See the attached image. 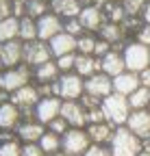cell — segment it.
Here are the masks:
<instances>
[{
    "mask_svg": "<svg viewBox=\"0 0 150 156\" xmlns=\"http://www.w3.org/2000/svg\"><path fill=\"white\" fill-rule=\"evenodd\" d=\"M109 143H111V147H109L111 156H139V152L144 150L141 139L124 126L115 128V132H113Z\"/></svg>",
    "mask_w": 150,
    "mask_h": 156,
    "instance_id": "obj_1",
    "label": "cell"
},
{
    "mask_svg": "<svg viewBox=\"0 0 150 156\" xmlns=\"http://www.w3.org/2000/svg\"><path fill=\"white\" fill-rule=\"evenodd\" d=\"M83 156H111V152L107 150V147H102V145H89V150L83 154Z\"/></svg>",
    "mask_w": 150,
    "mask_h": 156,
    "instance_id": "obj_39",
    "label": "cell"
},
{
    "mask_svg": "<svg viewBox=\"0 0 150 156\" xmlns=\"http://www.w3.org/2000/svg\"><path fill=\"white\" fill-rule=\"evenodd\" d=\"M0 156H22V147L15 141H2L0 143Z\"/></svg>",
    "mask_w": 150,
    "mask_h": 156,
    "instance_id": "obj_34",
    "label": "cell"
},
{
    "mask_svg": "<svg viewBox=\"0 0 150 156\" xmlns=\"http://www.w3.org/2000/svg\"><path fill=\"white\" fill-rule=\"evenodd\" d=\"M74 67H76L79 76H93L100 69V58H96L93 54H79Z\"/></svg>",
    "mask_w": 150,
    "mask_h": 156,
    "instance_id": "obj_20",
    "label": "cell"
},
{
    "mask_svg": "<svg viewBox=\"0 0 150 156\" xmlns=\"http://www.w3.org/2000/svg\"><path fill=\"white\" fill-rule=\"evenodd\" d=\"M63 119L68 122V126L72 128H81L87 124V113L83 108V104H79L76 100H68L61 104V113H59Z\"/></svg>",
    "mask_w": 150,
    "mask_h": 156,
    "instance_id": "obj_10",
    "label": "cell"
},
{
    "mask_svg": "<svg viewBox=\"0 0 150 156\" xmlns=\"http://www.w3.org/2000/svg\"><path fill=\"white\" fill-rule=\"evenodd\" d=\"M137 41L150 48V24H146V26L139 28V33H137Z\"/></svg>",
    "mask_w": 150,
    "mask_h": 156,
    "instance_id": "obj_40",
    "label": "cell"
},
{
    "mask_svg": "<svg viewBox=\"0 0 150 156\" xmlns=\"http://www.w3.org/2000/svg\"><path fill=\"white\" fill-rule=\"evenodd\" d=\"M22 156H46V154L39 147V143H26L22 147Z\"/></svg>",
    "mask_w": 150,
    "mask_h": 156,
    "instance_id": "obj_38",
    "label": "cell"
},
{
    "mask_svg": "<svg viewBox=\"0 0 150 156\" xmlns=\"http://www.w3.org/2000/svg\"><path fill=\"white\" fill-rule=\"evenodd\" d=\"M63 33V24H61V20L59 15H42L39 20H37V37L39 39H46V41H50V39L54 35H59Z\"/></svg>",
    "mask_w": 150,
    "mask_h": 156,
    "instance_id": "obj_13",
    "label": "cell"
},
{
    "mask_svg": "<svg viewBox=\"0 0 150 156\" xmlns=\"http://www.w3.org/2000/svg\"><path fill=\"white\" fill-rule=\"evenodd\" d=\"M104 9H107V17H109V22H120V20H124L126 17V13H124V7H120V5H115V2H107L104 5Z\"/></svg>",
    "mask_w": 150,
    "mask_h": 156,
    "instance_id": "obj_30",
    "label": "cell"
},
{
    "mask_svg": "<svg viewBox=\"0 0 150 156\" xmlns=\"http://www.w3.org/2000/svg\"><path fill=\"white\" fill-rule=\"evenodd\" d=\"M39 147L44 150V154H59L61 150V139H59V134H54V132H44V136L39 139Z\"/></svg>",
    "mask_w": 150,
    "mask_h": 156,
    "instance_id": "obj_27",
    "label": "cell"
},
{
    "mask_svg": "<svg viewBox=\"0 0 150 156\" xmlns=\"http://www.w3.org/2000/svg\"><path fill=\"white\" fill-rule=\"evenodd\" d=\"M141 87V83H139V74H135V72H122L120 76H115L113 78V93H120V95H133L137 89Z\"/></svg>",
    "mask_w": 150,
    "mask_h": 156,
    "instance_id": "obj_12",
    "label": "cell"
},
{
    "mask_svg": "<svg viewBox=\"0 0 150 156\" xmlns=\"http://www.w3.org/2000/svg\"><path fill=\"white\" fill-rule=\"evenodd\" d=\"M0 67H2V63H0Z\"/></svg>",
    "mask_w": 150,
    "mask_h": 156,
    "instance_id": "obj_48",
    "label": "cell"
},
{
    "mask_svg": "<svg viewBox=\"0 0 150 156\" xmlns=\"http://www.w3.org/2000/svg\"><path fill=\"white\" fill-rule=\"evenodd\" d=\"M17 33H20V20H17V17H7V20H0V44L15 41Z\"/></svg>",
    "mask_w": 150,
    "mask_h": 156,
    "instance_id": "obj_24",
    "label": "cell"
},
{
    "mask_svg": "<svg viewBox=\"0 0 150 156\" xmlns=\"http://www.w3.org/2000/svg\"><path fill=\"white\" fill-rule=\"evenodd\" d=\"M61 113V100L54 95L42 98L39 102L35 104V119L39 124H50L52 119H57Z\"/></svg>",
    "mask_w": 150,
    "mask_h": 156,
    "instance_id": "obj_8",
    "label": "cell"
},
{
    "mask_svg": "<svg viewBox=\"0 0 150 156\" xmlns=\"http://www.w3.org/2000/svg\"><path fill=\"white\" fill-rule=\"evenodd\" d=\"M17 37L22 39V41H35L37 39V22H33V17H22L20 20V33Z\"/></svg>",
    "mask_w": 150,
    "mask_h": 156,
    "instance_id": "obj_28",
    "label": "cell"
},
{
    "mask_svg": "<svg viewBox=\"0 0 150 156\" xmlns=\"http://www.w3.org/2000/svg\"><path fill=\"white\" fill-rule=\"evenodd\" d=\"M76 48L81 50V54H93V50H96V39H93L91 35L79 37L76 39Z\"/></svg>",
    "mask_w": 150,
    "mask_h": 156,
    "instance_id": "obj_32",
    "label": "cell"
},
{
    "mask_svg": "<svg viewBox=\"0 0 150 156\" xmlns=\"http://www.w3.org/2000/svg\"><path fill=\"white\" fill-rule=\"evenodd\" d=\"M109 46L111 44H107V41H96V50H93V54H96V56H104V54H109L111 50H109Z\"/></svg>",
    "mask_w": 150,
    "mask_h": 156,
    "instance_id": "obj_42",
    "label": "cell"
},
{
    "mask_svg": "<svg viewBox=\"0 0 150 156\" xmlns=\"http://www.w3.org/2000/svg\"><path fill=\"white\" fill-rule=\"evenodd\" d=\"M100 108H102V115H104V122H109L111 126H118V128L122 124H126L128 115L133 113L128 100H126L124 95H120V93L107 95L104 100L100 102Z\"/></svg>",
    "mask_w": 150,
    "mask_h": 156,
    "instance_id": "obj_2",
    "label": "cell"
},
{
    "mask_svg": "<svg viewBox=\"0 0 150 156\" xmlns=\"http://www.w3.org/2000/svg\"><path fill=\"white\" fill-rule=\"evenodd\" d=\"M79 22L87 30H100V26H102V11L98 7H93V5L91 7H83L81 13H79Z\"/></svg>",
    "mask_w": 150,
    "mask_h": 156,
    "instance_id": "obj_17",
    "label": "cell"
},
{
    "mask_svg": "<svg viewBox=\"0 0 150 156\" xmlns=\"http://www.w3.org/2000/svg\"><path fill=\"white\" fill-rule=\"evenodd\" d=\"M48 48L54 56H65V54H72L74 48H76V37H72L70 33H59V35H54L50 41H48Z\"/></svg>",
    "mask_w": 150,
    "mask_h": 156,
    "instance_id": "obj_14",
    "label": "cell"
},
{
    "mask_svg": "<svg viewBox=\"0 0 150 156\" xmlns=\"http://www.w3.org/2000/svg\"><path fill=\"white\" fill-rule=\"evenodd\" d=\"M100 35H102V41L107 44H120L122 41V28L115 24V22H107L100 26Z\"/></svg>",
    "mask_w": 150,
    "mask_h": 156,
    "instance_id": "obj_26",
    "label": "cell"
},
{
    "mask_svg": "<svg viewBox=\"0 0 150 156\" xmlns=\"http://www.w3.org/2000/svg\"><path fill=\"white\" fill-rule=\"evenodd\" d=\"M139 83H141V87L150 89V67H146L144 72H139Z\"/></svg>",
    "mask_w": 150,
    "mask_h": 156,
    "instance_id": "obj_43",
    "label": "cell"
},
{
    "mask_svg": "<svg viewBox=\"0 0 150 156\" xmlns=\"http://www.w3.org/2000/svg\"><path fill=\"white\" fill-rule=\"evenodd\" d=\"M44 126L39 124V122H26V124H22L20 128H17V136H20L22 141H26V143H39V139L44 136Z\"/></svg>",
    "mask_w": 150,
    "mask_h": 156,
    "instance_id": "obj_22",
    "label": "cell"
},
{
    "mask_svg": "<svg viewBox=\"0 0 150 156\" xmlns=\"http://www.w3.org/2000/svg\"><path fill=\"white\" fill-rule=\"evenodd\" d=\"M139 156H150V152H148V150H141V152H139Z\"/></svg>",
    "mask_w": 150,
    "mask_h": 156,
    "instance_id": "obj_46",
    "label": "cell"
},
{
    "mask_svg": "<svg viewBox=\"0 0 150 156\" xmlns=\"http://www.w3.org/2000/svg\"><path fill=\"white\" fill-rule=\"evenodd\" d=\"M26 11H28V17H42L46 15V2L44 0H28Z\"/></svg>",
    "mask_w": 150,
    "mask_h": 156,
    "instance_id": "obj_31",
    "label": "cell"
},
{
    "mask_svg": "<svg viewBox=\"0 0 150 156\" xmlns=\"http://www.w3.org/2000/svg\"><path fill=\"white\" fill-rule=\"evenodd\" d=\"M37 102H39V93H37V89L31 87V85L17 89V91L13 93V104H15V106H22L24 111L31 108V106H35Z\"/></svg>",
    "mask_w": 150,
    "mask_h": 156,
    "instance_id": "obj_19",
    "label": "cell"
},
{
    "mask_svg": "<svg viewBox=\"0 0 150 156\" xmlns=\"http://www.w3.org/2000/svg\"><path fill=\"white\" fill-rule=\"evenodd\" d=\"M22 61V44L20 41H7L0 46V63L2 67H15Z\"/></svg>",
    "mask_w": 150,
    "mask_h": 156,
    "instance_id": "obj_16",
    "label": "cell"
},
{
    "mask_svg": "<svg viewBox=\"0 0 150 156\" xmlns=\"http://www.w3.org/2000/svg\"><path fill=\"white\" fill-rule=\"evenodd\" d=\"M63 28H65V33H70L72 37H76V35H81V30H83V26H81V22L79 20H68V22L63 24Z\"/></svg>",
    "mask_w": 150,
    "mask_h": 156,
    "instance_id": "obj_37",
    "label": "cell"
},
{
    "mask_svg": "<svg viewBox=\"0 0 150 156\" xmlns=\"http://www.w3.org/2000/svg\"><path fill=\"white\" fill-rule=\"evenodd\" d=\"M126 128L133 134H137L139 139H146L150 134V111L148 108L133 111L128 115V119H126Z\"/></svg>",
    "mask_w": 150,
    "mask_h": 156,
    "instance_id": "obj_11",
    "label": "cell"
},
{
    "mask_svg": "<svg viewBox=\"0 0 150 156\" xmlns=\"http://www.w3.org/2000/svg\"><path fill=\"white\" fill-rule=\"evenodd\" d=\"M100 69H102V74H107L109 78L120 76V74L126 69V65H124V56H122L118 50H111L109 54H104V56L100 58Z\"/></svg>",
    "mask_w": 150,
    "mask_h": 156,
    "instance_id": "obj_15",
    "label": "cell"
},
{
    "mask_svg": "<svg viewBox=\"0 0 150 156\" xmlns=\"http://www.w3.org/2000/svg\"><path fill=\"white\" fill-rule=\"evenodd\" d=\"M20 119V111L13 102H0V128H15Z\"/></svg>",
    "mask_w": 150,
    "mask_h": 156,
    "instance_id": "obj_21",
    "label": "cell"
},
{
    "mask_svg": "<svg viewBox=\"0 0 150 156\" xmlns=\"http://www.w3.org/2000/svg\"><path fill=\"white\" fill-rule=\"evenodd\" d=\"M85 91V83L81 80L79 74H63L59 78V83H52V95H59L68 100H76Z\"/></svg>",
    "mask_w": 150,
    "mask_h": 156,
    "instance_id": "obj_4",
    "label": "cell"
},
{
    "mask_svg": "<svg viewBox=\"0 0 150 156\" xmlns=\"http://www.w3.org/2000/svg\"><path fill=\"white\" fill-rule=\"evenodd\" d=\"M48 128H50V132H54V134H65L68 130H70V126H68V122L63 119V117L59 115L57 119H52L50 124H48Z\"/></svg>",
    "mask_w": 150,
    "mask_h": 156,
    "instance_id": "obj_35",
    "label": "cell"
},
{
    "mask_svg": "<svg viewBox=\"0 0 150 156\" xmlns=\"http://www.w3.org/2000/svg\"><path fill=\"white\" fill-rule=\"evenodd\" d=\"M113 126L109 122H100V124H89L87 128V134H89V141H93L96 145H102L107 141H111V136H113Z\"/></svg>",
    "mask_w": 150,
    "mask_h": 156,
    "instance_id": "obj_18",
    "label": "cell"
},
{
    "mask_svg": "<svg viewBox=\"0 0 150 156\" xmlns=\"http://www.w3.org/2000/svg\"><path fill=\"white\" fill-rule=\"evenodd\" d=\"M122 56H124V65H126L128 72L139 74L146 67H150V48L144 46V44H139V41L128 44L124 48V54Z\"/></svg>",
    "mask_w": 150,
    "mask_h": 156,
    "instance_id": "obj_3",
    "label": "cell"
},
{
    "mask_svg": "<svg viewBox=\"0 0 150 156\" xmlns=\"http://www.w3.org/2000/svg\"><path fill=\"white\" fill-rule=\"evenodd\" d=\"M54 156H68V154H63V152H61V154H54Z\"/></svg>",
    "mask_w": 150,
    "mask_h": 156,
    "instance_id": "obj_47",
    "label": "cell"
},
{
    "mask_svg": "<svg viewBox=\"0 0 150 156\" xmlns=\"http://www.w3.org/2000/svg\"><path fill=\"white\" fill-rule=\"evenodd\" d=\"M11 11H13V5L9 2V0H0V20L11 17V15H9Z\"/></svg>",
    "mask_w": 150,
    "mask_h": 156,
    "instance_id": "obj_41",
    "label": "cell"
},
{
    "mask_svg": "<svg viewBox=\"0 0 150 156\" xmlns=\"http://www.w3.org/2000/svg\"><path fill=\"white\" fill-rule=\"evenodd\" d=\"M50 48L46 46V44H42V41H26V44H22V58L28 63V65H33V67H39V65H44V63H48L50 61Z\"/></svg>",
    "mask_w": 150,
    "mask_h": 156,
    "instance_id": "obj_6",
    "label": "cell"
},
{
    "mask_svg": "<svg viewBox=\"0 0 150 156\" xmlns=\"http://www.w3.org/2000/svg\"><path fill=\"white\" fill-rule=\"evenodd\" d=\"M146 5H148V0H124V13L130 15V17H135Z\"/></svg>",
    "mask_w": 150,
    "mask_h": 156,
    "instance_id": "obj_33",
    "label": "cell"
},
{
    "mask_svg": "<svg viewBox=\"0 0 150 156\" xmlns=\"http://www.w3.org/2000/svg\"><path fill=\"white\" fill-rule=\"evenodd\" d=\"M144 150H148V152H150V134L144 139Z\"/></svg>",
    "mask_w": 150,
    "mask_h": 156,
    "instance_id": "obj_45",
    "label": "cell"
},
{
    "mask_svg": "<svg viewBox=\"0 0 150 156\" xmlns=\"http://www.w3.org/2000/svg\"><path fill=\"white\" fill-rule=\"evenodd\" d=\"M57 72H59V67H57V63H52V61H48V63H44V65H39V67H35V78L39 83H52V80H57Z\"/></svg>",
    "mask_w": 150,
    "mask_h": 156,
    "instance_id": "obj_25",
    "label": "cell"
},
{
    "mask_svg": "<svg viewBox=\"0 0 150 156\" xmlns=\"http://www.w3.org/2000/svg\"><path fill=\"white\" fill-rule=\"evenodd\" d=\"M74 63H76V56H74V52H72V54H65V56H59V58H57V67H59V69H63V72L72 69V67H74Z\"/></svg>",
    "mask_w": 150,
    "mask_h": 156,
    "instance_id": "obj_36",
    "label": "cell"
},
{
    "mask_svg": "<svg viewBox=\"0 0 150 156\" xmlns=\"http://www.w3.org/2000/svg\"><path fill=\"white\" fill-rule=\"evenodd\" d=\"M128 104L133 111H139V108H146L150 104V89L146 87H139L133 95H128Z\"/></svg>",
    "mask_w": 150,
    "mask_h": 156,
    "instance_id": "obj_29",
    "label": "cell"
},
{
    "mask_svg": "<svg viewBox=\"0 0 150 156\" xmlns=\"http://www.w3.org/2000/svg\"><path fill=\"white\" fill-rule=\"evenodd\" d=\"M28 69L26 67H11L7 69L2 76H0V89H5V91H17V89H22L28 85Z\"/></svg>",
    "mask_w": 150,
    "mask_h": 156,
    "instance_id": "obj_9",
    "label": "cell"
},
{
    "mask_svg": "<svg viewBox=\"0 0 150 156\" xmlns=\"http://www.w3.org/2000/svg\"><path fill=\"white\" fill-rule=\"evenodd\" d=\"M61 150L68 156H83L89 150V134L81 128H70L61 139Z\"/></svg>",
    "mask_w": 150,
    "mask_h": 156,
    "instance_id": "obj_5",
    "label": "cell"
},
{
    "mask_svg": "<svg viewBox=\"0 0 150 156\" xmlns=\"http://www.w3.org/2000/svg\"><path fill=\"white\" fill-rule=\"evenodd\" d=\"M85 91L91 98L104 100L107 95L113 93V78H109L107 74H93L85 80Z\"/></svg>",
    "mask_w": 150,
    "mask_h": 156,
    "instance_id": "obj_7",
    "label": "cell"
},
{
    "mask_svg": "<svg viewBox=\"0 0 150 156\" xmlns=\"http://www.w3.org/2000/svg\"><path fill=\"white\" fill-rule=\"evenodd\" d=\"M52 9H54L57 15H63V17L72 20V17H76L81 13L83 7H81L79 0H52Z\"/></svg>",
    "mask_w": 150,
    "mask_h": 156,
    "instance_id": "obj_23",
    "label": "cell"
},
{
    "mask_svg": "<svg viewBox=\"0 0 150 156\" xmlns=\"http://www.w3.org/2000/svg\"><path fill=\"white\" fill-rule=\"evenodd\" d=\"M144 22L150 24V0H148V5L144 7Z\"/></svg>",
    "mask_w": 150,
    "mask_h": 156,
    "instance_id": "obj_44",
    "label": "cell"
}]
</instances>
